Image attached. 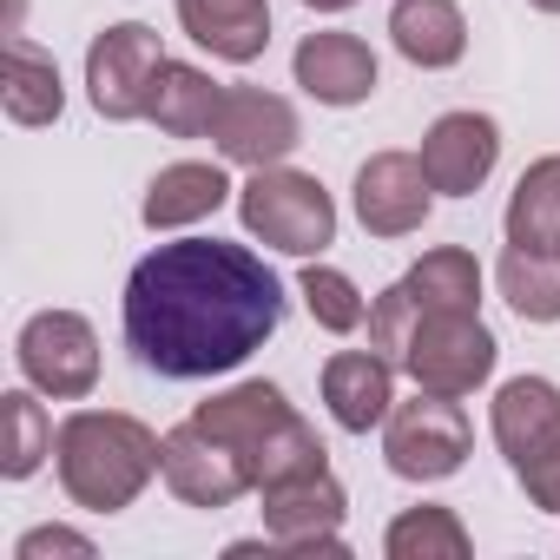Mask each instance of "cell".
Masks as SVG:
<instances>
[{
	"mask_svg": "<svg viewBox=\"0 0 560 560\" xmlns=\"http://www.w3.org/2000/svg\"><path fill=\"white\" fill-rule=\"evenodd\" d=\"M224 198H231V178H224V165L178 159V165H165V172L145 185V205H139V218H145V231H185V224L211 218Z\"/></svg>",
	"mask_w": 560,
	"mask_h": 560,
	"instance_id": "18",
	"label": "cell"
},
{
	"mask_svg": "<svg viewBox=\"0 0 560 560\" xmlns=\"http://www.w3.org/2000/svg\"><path fill=\"white\" fill-rule=\"evenodd\" d=\"M488 429H494V448L508 455V468L521 475L527 462H540L553 442H560V389L547 376H514L494 389L488 402Z\"/></svg>",
	"mask_w": 560,
	"mask_h": 560,
	"instance_id": "15",
	"label": "cell"
},
{
	"mask_svg": "<svg viewBox=\"0 0 560 560\" xmlns=\"http://www.w3.org/2000/svg\"><path fill=\"white\" fill-rule=\"evenodd\" d=\"M553 257H560V244H553Z\"/></svg>",
	"mask_w": 560,
	"mask_h": 560,
	"instance_id": "32",
	"label": "cell"
},
{
	"mask_svg": "<svg viewBox=\"0 0 560 560\" xmlns=\"http://www.w3.org/2000/svg\"><path fill=\"white\" fill-rule=\"evenodd\" d=\"M0 106H8L14 126H54L67 113V86L54 54H40L34 40H8V73H0Z\"/></svg>",
	"mask_w": 560,
	"mask_h": 560,
	"instance_id": "21",
	"label": "cell"
},
{
	"mask_svg": "<svg viewBox=\"0 0 560 560\" xmlns=\"http://www.w3.org/2000/svg\"><path fill=\"white\" fill-rule=\"evenodd\" d=\"M527 8H534V14H560V0H527Z\"/></svg>",
	"mask_w": 560,
	"mask_h": 560,
	"instance_id": "31",
	"label": "cell"
},
{
	"mask_svg": "<svg viewBox=\"0 0 560 560\" xmlns=\"http://www.w3.org/2000/svg\"><path fill=\"white\" fill-rule=\"evenodd\" d=\"M501 159V126L488 113H442L429 132H422V172L435 185V198H468L488 185Z\"/></svg>",
	"mask_w": 560,
	"mask_h": 560,
	"instance_id": "12",
	"label": "cell"
},
{
	"mask_svg": "<svg viewBox=\"0 0 560 560\" xmlns=\"http://www.w3.org/2000/svg\"><path fill=\"white\" fill-rule=\"evenodd\" d=\"M159 67H165V40H159V27H145V21H119V27H106V34L86 47V100H93V113L113 119V126L145 119L152 86H159Z\"/></svg>",
	"mask_w": 560,
	"mask_h": 560,
	"instance_id": "6",
	"label": "cell"
},
{
	"mask_svg": "<svg viewBox=\"0 0 560 560\" xmlns=\"http://www.w3.org/2000/svg\"><path fill=\"white\" fill-rule=\"evenodd\" d=\"M357 224L370 237H409L429 224V205H435V185L422 172V152H370L357 165Z\"/></svg>",
	"mask_w": 560,
	"mask_h": 560,
	"instance_id": "11",
	"label": "cell"
},
{
	"mask_svg": "<svg viewBox=\"0 0 560 560\" xmlns=\"http://www.w3.org/2000/svg\"><path fill=\"white\" fill-rule=\"evenodd\" d=\"M14 363L40 396L80 402L100 383V337L80 311H34L14 337Z\"/></svg>",
	"mask_w": 560,
	"mask_h": 560,
	"instance_id": "7",
	"label": "cell"
},
{
	"mask_svg": "<svg viewBox=\"0 0 560 560\" xmlns=\"http://www.w3.org/2000/svg\"><path fill=\"white\" fill-rule=\"evenodd\" d=\"M494 330L481 324V311H422L409 350H402V370L416 389H435V396H475L488 376H494Z\"/></svg>",
	"mask_w": 560,
	"mask_h": 560,
	"instance_id": "5",
	"label": "cell"
},
{
	"mask_svg": "<svg viewBox=\"0 0 560 560\" xmlns=\"http://www.w3.org/2000/svg\"><path fill=\"white\" fill-rule=\"evenodd\" d=\"M343 514H350V494H343V481L330 468L298 475L284 488H264V534L284 553H330V560H343L350 553Z\"/></svg>",
	"mask_w": 560,
	"mask_h": 560,
	"instance_id": "9",
	"label": "cell"
},
{
	"mask_svg": "<svg viewBox=\"0 0 560 560\" xmlns=\"http://www.w3.org/2000/svg\"><path fill=\"white\" fill-rule=\"evenodd\" d=\"M494 277H501V298L514 304L521 324H560V257L553 250L508 244L501 264H494Z\"/></svg>",
	"mask_w": 560,
	"mask_h": 560,
	"instance_id": "24",
	"label": "cell"
},
{
	"mask_svg": "<svg viewBox=\"0 0 560 560\" xmlns=\"http://www.w3.org/2000/svg\"><path fill=\"white\" fill-rule=\"evenodd\" d=\"M521 488H527V501L540 508V514H560V442L540 455V462H527L521 475H514Z\"/></svg>",
	"mask_w": 560,
	"mask_h": 560,
	"instance_id": "29",
	"label": "cell"
},
{
	"mask_svg": "<svg viewBox=\"0 0 560 560\" xmlns=\"http://www.w3.org/2000/svg\"><path fill=\"white\" fill-rule=\"evenodd\" d=\"M178 27L231 67H250L270 47V0H178Z\"/></svg>",
	"mask_w": 560,
	"mask_h": 560,
	"instance_id": "17",
	"label": "cell"
},
{
	"mask_svg": "<svg viewBox=\"0 0 560 560\" xmlns=\"http://www.w3.org/2000/svg\"><path fill=\"white\" fill-rule=\"evenodd\" d=\"M468 448H475V429L462 396L416 389V402H396L383 422V462L402 481H448L468 462Z\"/></svg>",
	"mask_w": 560,
	"mask_h": 560,
	"instance_id": "4",
	"label": "cell"
},
{
	"mask_svg": "<svg viewBox=\"0 0 560 560\" xmlns=\"http://www.w3.org/2000/svg\"><path fill=\"white\" fill-rule=\"evenodd\" d=\"M237 218L257 244L284 250V257H324L337 244V205L324 178L291 172V165H264L237 185Z\"/></svg>",
	"mask_w": 560,
	"mask_h": 560,
	"instance_id": "3",
	"label": "cell"
},
{
	"mask_svg": "<svg viewBox=\"0 0 560 560\" xmlns=\"http://www.w3.org/2000/svg\"><path fill=\"white\" fill-rule=\"evenodd\" d=\"M159 475H165V488H172L185 508H205V514H218V508H231V501L250 494L244 455H237L224 435L198 429V422H178V429L159 435Z\"/></svg>",
	"mask_w": 560,
	"mask_h": 560,
	"instance_id": "8",
	"label": "cell"
},
{
	"mask_svg": "<svg viewBox=\"0 0 560 560\" xmlns=\"http://www.w3.org/2000/svg\"><path fill=\"white\" fill-rule=\"evenodd\" d=\"M211 139L231 165L244 172H264V165H284L304 139L298 126V106L284 93H264V86H224V106L211 119Z\"/></svg>",
	"mask_w": 560,
	"mask_h": 560,
	"instance_id": "10",
	"label": "cell"
},
{
	"mask_svg": "<svg viewBox=\"0 0 560 560\" xmlns=\"http://www.w3.org/2000/svg\"><path fill=\"white\" fill-rule=\"evenodd\" d=\"M416 324H422V304H416L402 284H389L383 298H370V350H383L389 363H402V350H409Z\"/></svg>",
	"mask_w": 560,
	"mask_h": 560,
	"instance_id": "27",
	"label": "cell"
},
{
	"mask_svg": "<svg viewBox=\"0 0 560 560\" xmlns=\"http://www.w3.org/2000/svg\"><path fill=\"white\" fill-rule=\"evenodd\" d=\"M468 527H462V514L455 508H442V501H422V508H402L396 521H389V534H383V553L389 560H468Z\"/></svg>",
	"mask_w": 560,
	"mask_h": 560,
	"instance_id": "23",
	"label": "cell"
},
{
	"mask_svg": "<svg viewBox=\"0 0 560 560\" xmlns=\"http://www.w3.org/2000/svg\"><path fill=\"white\" fill-rule=\"evenodd\" d=\"M389 40L409 67L422 73H442L468 54V21L455 0H396L389 8Z\"/></svg>",
	"mask_w": 560,
	"mask_h": 560,
	"instance_id": "19",
	"label": "cell"
},
{
	"mask_svg": "<svg viewBox=\"0 0 560 560\" xmlns=\"http://www.w3.org/2000/svg\"><path fill=\"white\" fill-rule=\"evenodd\" d=\"M40 389L27 383V389H8L0 396V475L8 481H27V475H40V462L54 455V416L34 402Z\"/></svg>",
	"mask_w": 560,
	"mask_h": 560,
	"instance_id": "25",
	"label": "cell"
},
{
	"mask_svg": "<svg viewBox=\"0 0 560 560\" xmlns=\"http://www.w3.org/2000/svg\"><path fill=\"white\" fill-rule=\"evenodd\" d=\"M218 106H224V86H218L205 67H191V60H165L145 119H152L165 139H205L211 119H218Z\"/></svg>",
	"mask_w": 560,
	"mask_h": 560,
	"instance_id": "20",
	"label": "cell"
},
{
	"mask_svg": "<svg viewBox=\"0 0 560 560\" xmlns=\"http://www.w3.org/2000/svg\"><path fill=\"white\" fill-rule=\"evenodd\" d=\"M54 468L73 508L119 514L159 475V435L126 409H73L54 429Z\"/></svg>",
	"mask_w": 560,
	"mask_h": 560,
	"instance_id": "2",
	"label": "cell"
},
{
	"mask_svg": "<svg viewBox=\"0 0 560 560\" xmlns=\"http://www.w3.org/2000/svg\"><path fill=\"white\" fill-rule=\"evenodd\" d=\"M324 409L350 435L383 429L389 409H396V363L383 350H337L324 363Z\"/></svg>",
	"mask_w": 560,
	"mask_h": 560,
	"instance_id": "16",
	"label": "cell"
},
{
	"mask_svg": "<svg viewBox=\"0 0 560 560\" xmlns=\"http://www.w3.org/2000/svg\"><path fill=\"white\" fill-rule=\"evenodd\" d=\"M402 291L422 311H481V264L462 244H435L402 270Z\"/></svg>",
	"mask_w": 560,
	"mask_h": 560,
	"instance_id": "22",
	"label": "cell"
},
{
	"mask_svg": "<svg viewBox=\"0 0 560 560\" xmlns=\"http://www.w3.org/2000/svg\"><path fill=\"white\" fill-rule=\"evenodd\" d=\"M191 422L211 429V435H224V442L244 455V468H257V455L298 422V409L284 402V389H277V383H231V389L205 396V402L191 409ZM250 488H257V481H250Z\"/></svg>",
	"mask_w": 560,
	"mask_h": 560,
	"instance_id": "13",
	"label": "cell"
},
{
	"mask_svg": "<svg viewBox=\"0 0 560 560\" xmlns=\"http://www.w3.org/2000/svg\"><path fill=\"white\" fill-rule=\"evenodd\" d=\"M284 324L277 270L224 237H178L126 277V350L165 383H205L250 363Z\"/></svg>",
	"mask_w": 560,
	"mask_h": 560,
	"instance_id": "1",
	"label": "cell"
},
{
	"mask_svg": "<svg viewBox=\"0 0 560 560\" xmlns=\"http://www.w3.org/2000/svg\"><path fill=\"white\" fill-rule=\"evenodd\" d=\"M291 73H298V86H304L317 106H363V100L376 93V80H383L370 40L337 34V27H330V34H304L298 54H291Z\"/></svg>",
	"mask_w": 560,
	"mask_h": 560,
	"instance_id": "14",
	"label": "cell"
},
{
	"mask_svg": "<svg viewBox=\"0 0 560 560\" xmlns=\"http://www.w3.org/2000/svg\"><path fill=\"white\" fill-rule=\"evenodd\" d=\"M304 8H317V14H343V8H357V0H304Z\"/></svg>",
	"mask_w": 560,
	"mask_h": 560,
	"instance_id": "30",
	"label": "cell"
},
{
	"mask_svg": "<svg viewBox=\"0 0 560 560\" xmlns=\"http://www.w3.org/2000/svg\"><path fill=\"white\" fill-rule=\"evenodd\" d=\"M298 291H304L311 317H317L330 337H350V330H363V324H370V298L350 284V277H343L337 264H304Z\"/></svg>",
	"mask_w": 560,
	"mask_h": 560,
	"instance_id": "26",
	"label": "cell"
},
{
	"mask_svg": "<svg viewBox=\"0 0 560 560\" xmlns=\"http://www.w3.org/2000/svg\"><path fill=\"white\" fill-rule=\"evenodd\" d=\"M47 553H73V560H93V540L73 534V527H34L14 540V560H47Z\"/></svg>",
	"mask_w": 560,
	"mask_h": 560,
	"instance_id": "28",
	"label": "cell"
}]
</instances>
